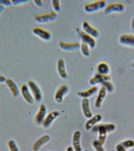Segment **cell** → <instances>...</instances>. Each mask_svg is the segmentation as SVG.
Masks as SVG:
<instances>
[{"mask_svg": "<svg viewBox=\"0 0 134 151\" xmlns=\"http://www.w3.org/2000/svg\"><path fill=\"white\" fill-rule=\"evenodd\" d=\"M124 9V5L122 3H111L107 5L104 8V12L106 14L120 13L123 12Z\"/></svg>", "mask_w": 134, "mask_h": 151, "instance_id": "cell-5", "label": "cell"}, {"mask_svg": "<svg viewBox=\"0 0 134 151\" xmlns=\"http://www.w3.org/2000/svg\"><path fill=\"white\" fill-rule=\"evenodd\" d=\"M50 140V137L48 134H45L38 139L33 144V151H38L40 148Z\"/></svg>", "mask_w": 134, "mask_h": 151, "instance_id": "cell-10", "label": "cell"}, {"mask_svg": "<svg viewBox=\"0 0 134 151\" xmlns=\"http://www.w3.org/2000/svg\"><path fill=\"white\" fill-rule=\"evenodd\" d=\"M4 9V6L0 4V14H1V13L3 12Z\"/></svg>", "mask_w": 134, "mask_h": 151, "instance_id": "cell-38", "label": "cell"}, {"mask_svg": "<svg viewBox=\"0 0 134 151\" xmlns=\"http://www.w3.org/2000/svg\"><path fill=\"white\" fill-rule=\"evenodd\" d=\"M66 151H74V149L72 147L69 146L67 147Z\"/></svg>", "mask_w": 134, "mask_h": 151, "instance_id": "cell-37", "label": "cell"}, {"mask_svg": "<svg viewBox=\"0 0 134 151\" xmlns=\"http://www.w3.org/2000/svg\"><path fill=\"white\" fill-rule=\"evenodd\" d=\"M121 145L125 148H130L134 146V141L131 140H128L123 141Z\"/></svg>", "mask_w": 134, "mask_h": 151, "instance_id": "cell-29", "label": "cell"}, {"mask_svg": "<svg viewBox=\"0 0 134 151\" xmlns=\"http://www.w3.org/2000/svg\"><path fill=\"white\" fill-rule=\"evenodd\" d=\"M57 17V14L54 10L48 12L35 14L34 16V20L40 23L53 22L56 20Z\"/></svg>", "mask_w": 134, "mask_h": 151, "instance_id": "cell-2", "label": "cell"}, {"mask_svg": "<svg viewBox=\"0 0 134 151\" xmlns=\"http://www.w3.org/2000/svg\"><path fill=\"white\" fill-rule=\"evenodd\" d=\"M11 4V1L9 0H0V4L4 6H9Z\"/></svg>", "mask_w": 134, "mask_h": 151, "instance_id": "cell-32", "label": "cell"}, {"mask_svg": "<svg viewBox=\"0 0 134 151\" xmlns=\"http://www.w3.org/2000/svg\"><path fill=\"white\" fill-rule=\"evenodd\" d=\"M83 31L86 34L93 37H97L98 36L99 33L97 29L93 27L88 21H83L82 24Z\"/></svg>", "mask_w": 134, "mask_h": 151, "instance_id": "cell-8", "label": "cell"}, {"mask_svg": "<svg viewBox=\"0 0 134 151\" xmlns=\"http://www.w3.org/2000/svg\"><path fill=\"white\" fill-rule=\"evenodd\" d=\"M46 107L45 105L42 104L40 106L38 112L35 116V121L38 124H40L43 122L46 114Z\"/></svg>", "mask_w": 134, "mask_h": 151, "instance_id": "cell-20", "label": "cell"}, {"mask_svg": "<svg viewBox=\"0 0 134 151\" xmlns=\"http://www.w3.org/2000/svg\"><path fill=\"white\" fill-rule=\"evenodd\" d=\"M110 77L108 75H102L99 73H96L90 79L89 84L93 86L99 83H102L105 81H109Z\"/></svg>", "mask_w": 134, "mask_h": 151, "instance_id": "cell-9", "label": "cell"}, {"mask_svg": "<svg viewBox=\"0 0 134 151\" xmlns=\"http://www.w3.org/2000/svg\"><path fill=\"white\" fill-rule=\"evenodd\" d=\"M132 66L134 68V61L133 62L132 64Z\"/></svg>", "mask_w": 134, "mask_h": 151, "instance_id": "cell-39", "label": "cell"}, {"mask_svg": "<svg viewBox=\"0 0 134 151\" xmlns=\"http://www.w3.org/2000/svg\"><path fill=\"white\" fill-rule=\"evenodd\" d=\"M11 1L12 4L17 6L20 4H24L27 3L29 1H27V0H12Z\"/></svg>", "mask_w": 134, "mask_h": 151, "instance_id": "cell-31", "label": "cell"}, {"mask_svg": "<svg viewBox=\"0 0 134 151\" xmlns=\"http://www.w3.org/2000/svg\"><path fill=\"white\" fill-rule=\"evenodd\" d=\"M98 87L96 86H93L89 89L84 91L78 92V95L83 98H88L93 95L97 91Z\"/></svg>", "mask_w": 134, "mask_h": 151, "instance_id": "cell-23", "label": "cell"}, {"mask_svg": "<svg viewBox=\"0 0 134 151\" xmlns=\"http://www.w3.org/2000/svg\"><path fill=\"white\" fill-rule=\"evenodd\" d=\"M102 116L100 114H97L89 119L87 121L85 126V128L86 130H89L93 126L102 120Z\"/></svg>", "mask_w": 134, "mask_h": 151, "instance_id": "cell-21", "label": "cell"}, {"mask_svg": "<svg viewBox=\"0 0 134 151\" xmlns=\"http://www.w3.org/2000/svg\"><path fill=\"white\" fill-rule=\"evenodd\" d=\"M60 112L57 111H54L51 112L45 118L43 122V126L45 128H48L51 125L53 121L59 116Z\"/></svg>", "mask_w": 134, "mask_h": 151, "instance_id": "cell-15", "label": "cell"}, {"mask_svg": "<svg viewBox=\"0 0 134 151\" xmlns=\"http://www.w3.org/2000/svg\"><path fill=\"white\" fill-rule=\"evenodd\" d=\"M110 71L109 65L105 62H101L97 67L98 73L102 75H108Z\"/></svg>", "mask_w": 134, "mask_h": 151, "instance_id": "cell-24", "label": "cell"}, {"mask_svg": "<svg viewBox=\"0 0 134 151\" xmlns=\"http://www.w3.org/2000/svg\"><path fill=\"white\" fill-rule=\"evenodd\" d=\"M8 147L10 151H20L17 145L14 140H9L8 142Z\"/></svg>", "mask_w": 134, "mask_h": 151, "instance_id": "cell-27", "label": "cell"}, {"mask_svg": "<svg viewBox=\"0 0 134 151\" xmlns=\"http://www.w3.org/2000/svg\"><path fill=\"white\" fill-rule=\"evenodd\" d=\"M106 5L105 1L102 0L94 1L86 4L84 5V9L87 13H94L101 9H104Z\"/></svg>", "mask_w": 134, "mask_h": 151, "instance_id": "cell-3", "label": "cell"}, {"mask_svg": "<svg viewBox=\"0 0 134 151\" xmlns=\"http://www.w3.org/2000/svg\"><path fill=\"white\" fill-rule=\"evenodd\" d=\"M81 52L84 56L89 57L90 55V50H89V47L88 45L86 44L83 42L81 44L80 46Z\"/></svg>", "mask_w": 134, "mask_h": 151, "instance_id": "cell-25", "label": "cell"}, {"mask_svg": "<svg viewBox=\"0 0 134 151\" xmlns=\"http://www.w3.org/2000/svg\"><path fill=\"white\" fill-rule=\"evenodd\" d=\"M119 41L122 45L134 47V35L128 34H122L120 36Z\"/></svg>", "mask_w": 134, "mask_h": 151, "instance_id": "cell-14", "label": "cell"}, {"mask_svg": "<svg viewBox=\"0 0 134 151\" xmlns=\"http://www.w3.org/2000/svg\"><path fill=\"white\" fill-rule=\"evenodd\" d=\"M57 69L60 76L63 79H66L68 78L66 65L63 59H59L57 63Z\"/></svg>", "mask_w": 134, "mask_h": 151, "instance_id": "cell-19", "label": "cell"}, {"mask_svg": "<svg viewBox=\"0 0 134 151\" xmlns=\"http://www.w3.org/2000/svg\"><path fill=\"white\" fill-rule=\"evenodd\" d=\"M28 87L34 99L36 101H41L42 99V93L38 85L32 80L28 81Z\"/></svg>", "mask_w": 134, "mask_h": 151, "instance_id": "cell-4", "label": "cell"}, {"mask_svg": "<svg viewBox=\"0 0 134 151\" xmlns=\"http://www.w3.org/2000/svg\"><path fill=\"white\" fill-rule=\"evenodd\" d=\"M52 5L54 11L56 13L60 12L61 11V4L58 0H53L52 1Z\"/></svg>", "mask_w": 134, "mask_h": 151, "instance_id": "cell-26", "label": "cell"}, {"mask_svg": "<svg viewBox=\"0 0 134 151\" xmlns=\"http://www.w3.org/2000/svg\"><path fill=\"white\" fill-rule=\"evenodd\" d=\"M6 78L4 76L0 74V83L5 82Z\"/></svg>", "mask_w": 134, "mask_h": 151, "instance_id": "cell-35", "label": "cell"}, {"mask_svg": "<svg viewBox=\"0 0 134 151\" xmlns=\"http://www.w3.org/2000/svg\"><path fill=\"white\" fill-rule=\"evenodd\" d=\"M69 91V87L66 85H63L56 91L55 95V99L56 102L61 103L63 101V97Z\"/></svg>", "mask_w": 134, "mask_h": 151, "instance_id": "cell-12", "label": "cell"}, {"mask_svg": "<svg viewBox=\"0 0 134 151\" xmlns=\"http://www.w3.org/2000/svg\"><path fill=\"white\" fill-rule=\"evenodd\" d=\"M5 83L10 90L13 96L15 97L18 96L19 94L20 91L16 83L10 78L6 79Z\"/></svg>", "mask_w": 134, "mask_h": 151, "instance_id": "cell-18", "label": "cell"}, {"mask_svg": "<svg viewBox=\"0 0 134 151\" xmlns=\"http://www.w3.org/2000/svg\"><path fill=\"white\" fill-rule=\"evenodd\" d=\"M21 92L22 97L27 103L29 104L34 103V99L28 86L26 84L22 85L21 87Z\"/></svg>", "mask_w": 134, "mask_h": 151, "instance_id": "cell-11", "label": "cell"}, {"mask_svg": "<svg viewBox=\"0 0 134 151\" xmlns=\"http://www.w3.org/2000/svg\"><path fill=\"white\" fill-rule=\"evenodd\" d=\"M81 106L84 116L88 119L91 118L93 116V114L90 109L89 99L83 98L81 102Z\"/></svg>", "mask_w": 134, "mask_h": 151, "instance_id": "cell-17", "label": "cell"}, {"mask_svg": "<svg viewBox=\"0 0 134 151\" xmlns=\"http://www.w3.org/2000/svg\"><path fill=\"white\" fill-rule=\"evenodd\" d=\"M95 131L98 132L99 136L98 141L101 145H103L106 139L108 132H111L115 129V125L113 124H107L98 125L94 127Z\"/></svg>", "mask_w": 134, "mask_h": 151, "instance_id": "cell-1", "label": "cell"}, {"mask_svg": "<svg viewBox=\"0 0 134 151\" xmlns=\"http://www.w3.org/2000/svg\"><path fill=\"white\" fill-rule=\"evenodd\" d=\"M83 151H88V150H84Z\"/></svg>", "mask_w": 134, "mask_h": 151, "instance_id": "cell-40", "label": "cell"}, {"mask_svg": "<svg viewBox=\"0 0 134 151\" xmlns=\"http://www.w3.org/2000/svg\"><path fill=\"white\" fill-rule=\"evenodd\" d=\"M131 29L134 34V16L133 17L131 22Z\"/></svg>", "mask_w": 134, "mask_h": 151, "instance_id": "cell-36", "label": "cell"}, {"mask_svg": "<svg viewBox=\"0 0 134 151\" xmlns=\"http://www.w3.org/2000/svg\"><path fill=\"white\" fill-rule=\"evenodd\" d=\"M33 34L44 41H49L51 38V35L48 31L41 27H35L33 28Z\"/></svg>", "mask_w": 134, "mask_h": 151, "instance_id": "cell-6", "label": "cell"}, {"mask_svg": "<svg viewBox=\"0 0 134 151\" xmlns=\"http://www.w3.org/2000/svg\"><path fill=\"white\" fill-rule=\"evenodd\" d=\"M80 36L82 40V42L88 45L91 49H93L95 48L96 43L94 37L82 32L80 33Z\"/></svg>", "mask_w": 134, "mask_h": 151, "instance_id": "cell-13", "label": "cell"}, {"mask_svg": "<svg viewBox=\"0 0 134 151\" xmlns=\"http://www.w3.org/2000/svg\"><path fill=\"white\" fill-rule=\"evenodd\" d=\"M81 133L79 131H75L72 138L73 147L75 151H82L81 144Z\"/></svg>", "mask_w": 134, "mask_h": 151, "instance_id": "cell-16", "label": "cell"}, {"mask_svg": "<svg viewBox=\"0 0 134 151\" xmlns=\"http://www.w3.org/2000/svg\"><path fill=\"white\" fill-rule=\"evenodd\" d=\"M93 146L96 151H105L103 145H101L97 140H94L93 141Z\"/></svg>", "mask_w": 134, "mask_h": 151, "instance_id": "cell-30", "label": "cell"}, {"mask_svg": "<svg viewBox=\"0 0 134 151\" xmlns=\"http://www.w3.org/2000/svg\"><path fill=\"white\" fill-rule=\"evenodd\" d=\"M34 3L36 6L39 7H42L43 6V3L41 1H34Z\"/></svg>", "mask_w": 134, "mask_h": 151, "instance_id": "cell-34", "label": "cell"}, {"mask_svg": "<svg viewBox=\"0 0 134 151\" xmlns=\"http://www.w3.org/2000/svg\"><path fill=\"white\" fill-rule=\"evenodd\" d=\"M116 150L117 151H128L121 145H118L116 146Z\"/></svg>", "mask_w": 134, "mask_h": 151, "instance_id": "cell-33", "label": "cell"}, {"mask_svg": "<svg viewBox=\"0 0 134 151\" xmlns=\"http://www.w3.org/2000/svg\"><path fill=\"white\" fill-rule=\"evenodd\" d=\"M102 86H104L108 91L111 92L113 91V85L110 81H105L103 83H102Z\"/></svg>", "mask_w": 134, "mask_h": 151, "instance_id": "cell-28", "label": "cell"}, {"mask_svg": "<svg viewBox=\"0 0 134 151\" xmlns=\"http://www.w3.org/2000/svg\"><path fill=\"white\" fill-rule=\"evenodd\" d=\"M58 45L62 50L66 51H71L78 49L80 48L81 44L78 41L66 42L62 41H60L58 42Z\"/></svg>", "mask_w": 134, "mask_h": 151, "instance_id": "cell-7", "label": "cell"}, {"mask_svg": "<svg viewBox=\"0 0 134 151\" xmlns=\"http://www.w3.org/2000/svg\"><path fill=\"white\" fill-rule=\"evenodd\" d=\"M106 89L104 86H102L99 91L98 94L95 100V106L96 108H99L101 107V104L106 95Z\"/></svg>", "mask_w": 134, "mask_h": 151, "instance_id": "cell-22", "label": "cell"}]
</instances>
